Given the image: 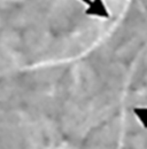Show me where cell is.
Returning a JSON list of instances; mask_svg holds the SVG:
<instances>
[{
    "instance_id": "obj_1",
    "label": "cell",
    "mask_w": 147,
    "mask_h": 149,
    "mask_svg": "<svg viewBox=\"0 0 147 149\" xmlns=\"http://www.w3.org/2000/svg\"><path fill=\"white\" fill-rule=\"evenodd\" d=\"M85 14L89 16H98L104 19L109 17V13L102 0H92V5L88 7V9L85 10Z\"/></svg>"
},
{
    "instance_id": "obj_2",
    "label": "cell",
    "mask_w": 147,
    "mask_h": 149,
    "mask_svg": "<svg viewBox=\"0 0 147 149\" xmlns=\"http://www.w3.org/2000/svg\"><path fill=\"white\" fill-rule=\"evenodd\" d=\"M133 112H134L136 117L140 120L144 129L147 130V107H140V108L136 107V108H133Z\"/></svg>"
},
{
    "instance_id": "obj_3",
    "label": "cell",
    "mask_w": 147,
    "mask_h": 149,
    "mask_svg": "<svg viewBox=\"0 0 147 149\" xmlns=\"http://www.w3.org/2000/svg\"><path fill=\"white\" fill-rule=\"evenodd\" d=\"M83 3H86L88 6H90V5H92V0H80Z\"/></svg>"
}]
</instances>
